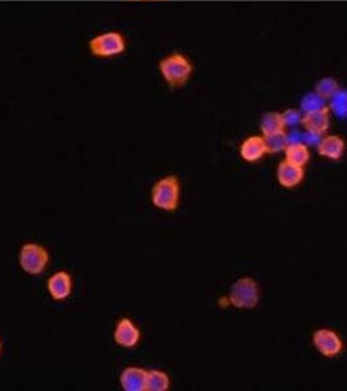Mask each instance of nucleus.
I'll use <instances>...</instances> for the list:
<instances>
[{"label": "nucleus", "mask_w": 347, "mask_h": 391, "mask_svg": "<svg viewBox=\"0 0 347 391\" xmlns=\"http://www.w3.org/2000/svg\"><path fill=\"white\" fill-rule=\"evenodd\" d=\"M329 109L323 107L320 110L306 112L302 118V125L306 128L307 132H312L316 135H323L329 128Z\"/></svg>", "instance_id": "9b49d317"}, {"label": "nucleus", "mask_w": 347, "mask_h": 391, "mask_svg": "<svg viewBox=\"0 0 347 391\" xmlns=\"http://www.w3.org/2000/svg\"><path fill=\"white\" fill-rule=\"evenodd\" d=\"M339 91L337 80L332 77H325L317 82L316 93L324 100H332L333 95Z\"/></svg>", "instance_id": "a211bd4d"}, {"label": "nucleus", "mask_w": 347, "mask_h": 391, "mask_svg": "<svg viewBox=\"0 0 347 391\" xmlns=\"http://www.w3.org/2000/svg\"><path fill=\"white\" fill-rule=\"evenodd\" d=\"M50 263V253L38 243H25L19 253L21 270L28 275H41Z\"/></svg>", "instance_id": "7ed1b4c3"}, {"label": "nucleus", "mask_w": 347, "mask_h": 391, "mask_svg": "<svg viewBox=\"0 0 347 391\" xmlns=\"http://www.w3.org/2000/svg\"><path fill=\"white\" fill-rule=\"evenodd\" d=\"M303 140L306 141V144H308V145H315V146H317L318 142L321 140V135L307 132L304 137H303Z\"/></svg>", "instance_id": "4be33fe9"}, {"label": "nucleus", "mask_w": 347, "mask_h": 391, "mask_svg": "<svg viewBox=\"0 0 347 391\" xmlns=\"http://www.w3.org/2000/svg\"><path fill=\"white\" fill-rule=\"evenodd\" d=\"M260 301V289L254 278L245 277L235 282L229 292V302L238 309H252Z\"/></svg>", "instance_id": "39448f33"}, {"label": "nucleus", "mask_w": 347, "mask_h": 391, "mask_svg": "<svg viewBox=\"0 0 347 391\" xmlns=\"http://www.w3.org/2000/svg\"><path fill=\"white\" fill-rule=\"evenodd\" d=\"M266 154V145L264 137L251 136L243 141L240 146V155L247 162H256L261 160Z\"/></svg>", "instance_id": "ddd939ff"}, {"label": "nucleus", "mask_w": 347, "mask_h": 391, "mask_svg": "<svg viewBox=\"0 0 347 391\" xmlns=\"http://www.w3.org/2000/svg\"><path fill=\"white\" fill-rule=\"evenodd\" d=\"M300 107L304 112H311V111L320 110L325 106V100L321 98L316 91L315 93H309L300 102Z\"/></svg>", "instance_id": "aec40b11"}, {"label": "nucleus", "mask_w": 347, "mask_h": 391, "mask_svg": "<svg viewBox=\"0 0 347 391\" xmlns=\"http://www.w3.org/2000/svg\"><path fill=\"white\" fill-rule=\"evenodd\" d=\"M148 371L141 367H127L123 369L119 383L123 390L145 391Z\"/></svg>", "instance_id": "1a4fd4ad"}, {"label": "nucleus", "mask_w": 347, "mask_h": 391, "mask_svg": "<svg viewBox=\"0 0 347 391\" xmlns=\"http://www.w3.org/2000/svg\"><path fill=\"white\" fill-rule=\"evenodd\" d=\"M285 154H286L285 161L299 166V167H304L309 161V151H308L306 144H303V142L288 144Z\"/></svg>", "instance_id": "4468645a"}, {"label": "nucleus", "mask_w": 347, "mask_h": 391, "mask_svg": "<svg viewBox=\"0 0 347 391\" xmlns=\"http://www.w3.org/2000/svg\"><path fill=\"white\" fill-rule=\"evenodd\" d=\"M141 339V331L128 317H123L115 325L114 341L122 348H133Z\"/></svg>", "instance_id": "0eeeda50"}, {"label": "nucleus", "mask_w": 347, "mask_h": 391, "mask_svg": "<svg viewBox=\"0 0 347 391\" xmlns=\"http://www.w3.org/2000/svg\"><path fill=\"white\" fill-rule=\"evenodd\" d=\"M277 179L284 188H295L304 179V169L287 161L281 162L277 170Z\"/></svg>", "instance_id": "9d476101"}, {"label": "nucleus", "mask_w": 347, "mask_h": 391, "mask_svg": "<svg viewBox=\"0 0 347 391\" xmlns=\"http://www.w3.org/2000/svg\"><path fill=\"white\" fill-rule=\"evenodd\" d=\"M170 385L171 381L166 371L158 369L148 371L145 391H167L170 389Z\"/></svg>", "instance_id": "2eb2a0df"}, {"label": "nucleus", "mask_w": 347, "mask_h": 391, "mask_svg": "<svg viewBox=\"0 0 347 391\" xmlns=\"http://www.w3.org/2000/svg\"><path fill=\"white\" fill-rule=\"evenodd\" d=\"M151 199L160 210H176L180 201V181L178 176L167 175L157 181L152 188Z\"/></svg>", "instance_id": "f03ea898"}, {"label": "nucleus", "mask_w": 347, "mask_h": 391, "mask_svg": "<svg viewBox=\"0 0 347 391\" xmlns=\"http://www.w3.org/2000/svg\"><path fill=\"white\" fill-rule=\"evenodd\" d=\"M330 109L336 112L339 118H347V93L338 91L330 100Z\"/></svg>", "instance_id": "6ab92c4d"}, {"label": "nucleus", "mask_w": 347, "mask_h": 391, "mask_svg": "<svg viewBox=\"0 0 347 391\" xmlns=\"http://www.w3.org/2000/svg\"><path fill=\"white\" fill-rule=\"evenodd\" d=\"M1 352H3V343H1V339H0V358H1Z\"/></svg>", "instance_id": "5701e85b"}, {"label": "nucleus", "mask_w": 347, "mask_h": 391, "mask_svg": "<svg viewBox=\"0 0 347 391\" xmlns=\"http://www.w3.org/2000/svg\"><path fill=\"white\" fill-rule=\"evenodd\" d=\"M314 346L317 351L325 358L338 356L344 350V343L336 331L329 329H320L314 332L312 337Z\"/></svg>", "instance_id": "423d86ee"}, {"label": "nucleus", "mask_w": 347, "mask_h": 391, "mask_svg": "<svg viewBox=\"0 0 347 391\" xmlns=\"http://www.w3.org/2000/svg\"><path fill=\"white\" fill-rule=\"evenodd\" d=\"M285 127L286 125H285V121H284L282 112H278V111L266 112L261 119V124H260V128H261V132L264 135L285 130Z\"/></svg>", "instance_id": "dca6fc26"}, {"label": "nucleus", "mask_w": 347, "mask_h": 391, "mask_svg": "<svg viewBox=\"0 0 347 391\" xmlns=\"http://www.w3.org/2000/svg\"><path fill=\"white\" fill-rule=\"evenodd\" d=\"M127 49V40L121 31H106L89 40V51L93 56L107 59L122 55Z\"/></svg>", "instance_id": "20e7f679"}, {"label": "nucleus", "mask_w": 347, "mask_h": 391, "mask_svg": "<svg viewBox=\"0 0 347 391\" xmlns=\"http://www.w3.org/2000/svg\"><path fill=\"white\" fill-rule=\"evenodd\" d=\"M137 1H140V0H137Z\"/></svg>", "instance_id": "b1692460"}, {"label": "nucleus", "mask_w": 347, "mask_h": 391, "mask_svg": "<svg viewBox=\"0 0 347 391\" xmlns=\"http://www.w3.org/2000/svg\"><path fill=\"white\" fill-rule=\"evenodd\" d=\"M158 68L164 80L173 88H182L192 76L194 67L191 61L179 52L167 55L160 61Z\"/></svg>", "instance_id": "f257e3e1"}, {"label": "nucleus", "mask_w": 347, "mask_h": 391, "mask_svg": "<svg viewBox=\"0 0 347 391\" xmlns=\"http://www.w3.org/2000/svg\"><path fill=\"white\" fill-rule=\"evenodd\" d=\"M284 116V121L286 127H295L298 124H302V118L303 115H300V112L294 109H288V110L282 112Z\"/></svg>", "instance_id": "412c9836"}, {"label": "nucleus", "mask_w": 347, "mask_h": 391, "mask_svg": "<svg viewBox=\"0 0 347 391\" xmlns=\"http://www.w3.org/2000/svg\"><path fill=\"white\" fill-rule=\"evenodd\" d=\"M345 141L339 136H327L323 137L317 145V153L332 161H338L345 153Z\"/></svg>", "instance_id": "f8f14e48"}, {"label": "nucleus", "mask_w": 347, "mask_h": 391, "mask_svg": "<svg viewBox=\"0 0 347 391\" xmlns=\"http://www.w3.org/2000/svg\"><path fill=\"white\" fill-rule=\"evenodd\" d=\"M264 141H265L266 153H269V154L286 151V148L288 146V139H287L285 130L264 135Z\"/></svg>", "instance_id": "f3484780"}, {"label": "nucleus", "mask_w": 347, "mask_h": 391, "mask_svg": "<svg viewBox=\"0 0 347 391\" xmlns=\"http://www.w3.org/2000/svg\"><path fill=\"white\" fill-rule=\"evenodd\" d=\"M73 291V278L68 271L59 270L54 273L47 279V292L52 300H67Z\"/></svg>", "instance_id": "6e6552de"}]
</instances>
